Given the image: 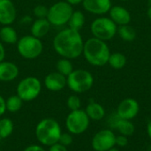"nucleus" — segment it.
I'll return each instance as SVG.
<instances>
[{
  "label": "nucleus",
  "mask_w": 151,
  "mask_h": 151,
  "mask_svg": "<svg viewBox=\"0 0 151 151\" xmlns=\"http://www.w3.org/2000/svg\"><path fill=\"white\" fill-rule=\"evenodd\" d=\"M139 110L140 106L138 101L133 98H127L119 104L117 109V115L122 119L132 120L138 115Z\"/></svg>",
  "instance_id": "obj_11"
},
{
  "label": "nucleus",
  "mask_w": 151,
  "mask_h": 151,
  "mask_svg": "<svg viewBox=\"0 0 151 151\" xmlns=\"http://www.w3.org/2000/svg\"><path fill=\"white\" fill-rule=\"evenodd\" d=\"M122 1H128V0H122Z\"/></svg>",
  "instance_id": "obj_40"
},
{
  "label": "nucleus",
  "mask_w": 151,
  "mask_h": 151,
  "mask_svg": "<svg viewBox=\"0 0 151 151\" xmlns=\"http://www.w3.org/2000/svg\"><path fill=\"white\" fill-rule=\"evenodd\" d=\"M19 53L27 60H34L39 57L43 50V45L40 38L34 36H24L17 43Z\"/></svg>",
  "instance_id": "obj_6"
},
{
  "label": "nucleus",
  "mask_w": 151,
  "mask_h": 151,
  "mask_svg": "<svg viewBox=\"0 0 151 151\" xmlns=\"http://www.w3.org/2000/svg\"><path fill=\"white\" fill-rule=\"evenodd\" d=\"M24 151H45V150L38 145H30L28 147H27Z\"/></svg>",
  "instance_id": "obj_33"
},
{
  "label": "nucleus",
  "mask_w": 151,
  "mask_h": 151,
  "mask_svg": "<svg viewBox=\"0 0 151 151\" xmlns=\"http://www.w3.org/2000/svg\"><path fill=\"white\" fill-rule=\"evenodd\" d=\"M42 91L41 81L35 77L23 78L17 86V95L23 101H31L36 99Z\"/></svg>",
  "instance_id": "obj_8"
},
{
  "label": "nucleus",
  "mask_w": 151,
  "mask_h": 151,
  "mask_svg": "<svg viewBox=\"0 0 151 151\" xmlns=\"http://www.w3.org/2000/svg\"><path fill=\"white\" fill-rule=\"evenodd\" d=\"M48 12H49V8L46 7L45 5L42 4H38L36 5L34 10V15L37 18V19H42V18H47L48 15Z\"/></svg>",
  "instance_id": "obj_28"
},
{
  "label": "nucleus",
  "mask_w": 151,
  "mask_h": 151,
  "mask_svg": "<svg viewBox=\"0 0 151 151\" xmlns=\"http://www.w3.org/2000/svg\"><path fill=\"white\" fill-rule=\"evenodd\" d=\"M66 2H68L72 5H76V4H79L82 3L83 0H66Z\"/></svg>",
  "instance_id": "obj_36"
},
{
  "label": "nucleus",
  "mask_w": 151,
  "mask_h": 151,
  "mask_svg": "<svg viewBox=\"0 0 151 151\" xmlns=\"http://www.w3.org/2000/svg\"><path fill=\"white\" fill-rule=\"evenodd\" d=\"M66 85L76 93H82L90 90L94 85V77L85 69H75L66 77Z\"/></svg>",
  "instance_id": "obj_4"
},
{
  "label": "nucleus",
  "mask_w": 151,
  "mask_h": 151,
  "mask_svg": "<svg viewBox=\"0 0 151 151\" xmlns=\"http://www.w3.org/2000/svg\"><path fill=\"white\" fill-rule=\"evenodd\" d=\"M73 12L72 4L66 1H60L49 8L47 20L54 26H63L68 23Z\"/></svg>",
  "instance_id": "obj_7"
},
{
  "label": "nucleus",
  "mask_w": 151,
  "mask_h": 151,
  "mask_svg": "<svg viewBox=\"0 0 151 151\" xmlns=\"http://www.w3.org/2000/svg\"><path fill=\"white\" fill-rule=\"evenodd\" d=\"M82 53L87 61L95 67L106 65L111 55L110 48L106 42L94 36L84 43Z\"/></svg>",
  "instance_id": "obj_2"
},
{
  "label": "nucleus",
  "mask_w": 151,
  "mask_h": 151,
  "mask_svg": "<svg viewBox=\"0 0 151 151\" xmlns=\"http://www.w3.org/2000/svg\"><path fill=\"white\" fill-rule=\"evenodd\" d=\"M147 132H148V135L151 139V119L149 121L148 125H147Z\"/></svg>",
  "instance_id": "obj_37"
},
{
  "label": "nucleus",
  "mask_w": 151,
  "mask_h": 151,
  "mask_svg": "<svg viewBox=\"0 0 151 151\" xmlns=\"http://www.w3.org/2000/svg\"><path fill=\"white\" fill-rule=\"evenodd\" d=\"M84 42L80 31L65 28L58 32L53 39V48L61 57L76 59L82 54Z\"/></svg>",
  "instance_id": "obj_1"
},
{
  "label": "nucleus",
  "mask_w": 151,
  "mask_h": 151,
  "mask_svg": "<svg viewBox=\"0 0 151 151\" xmlns=\"http://www.w3.org/2000/svg\"><path fill=\"white\" fill-rule=\"evenodd\" d=\"M50 28V23L49 22L47 18L37 19L33 22L31 26V34L32 36L41 39L42 37H43L48 34Z\"/></svg>",
  "instance_id": "obj_17"
},
{
  "label": "nucleus",
  "mask_w": 151,
  "mask_h": 151,
  "mask_svg": "<svg viewBox=\"0 0 151 151\" xmlns=\"http://www.w3.org/2000/svg\"><path fill=\"white\" fill-rule=\"evenodd\" d=\"M67 107L68 109L72 111V110H76V109H80L81 106V102L80 98L77 95H71L68 97L67 99Z\"/></svg>",
  "instance_id": "obj_27"
},
{
  "label": "nucleus",
  "mask_w": 151,
  "mask_h": 151,
  "mask_svg": "<svg viewBox=\"0 0 151 151\" xmlns=\"http://www.w3.org/2000/svg\"><path fill=\"white\" fill-rule=\"evenodd\" d=\"M22 102H23V101L18 95H12L5 101L6 110H8L9 112H12V113L17 112L21 109Z\"/></svg>",
  "instance_id": "obj_26"
},
{
  "label": "nucleus",
  "mask_w": 151,
  "mask_h": 151,
  "mask_svg": "<svg viewBox=\"0 0 151 151\" xmlns=\"http://www.w3.org/2000/svg\"><path fill=\"white\" fill-rule=\"evenodd\" d=\"M62 132L59 124L53 118H44L35 127V136L40 143L51 146L58 143Z\"/></svg>",
  "instance_id": "obj_3"
},
{
  "label": "nucleus",
  "mask_w": 151,
  "mask_h": 151,
  "mask_svg": "<svg viewBox=\"0 0 151 151\" xmlns=\"http://www.w3.org/2000/svg\"><path fill=\"white\" fill-rule=\"evenodd\" d=\"M85 111H86L88 117H89V119L96 120V121L103 119L105 116L104 108L101 104H99L94 101H90V102L88 104Z\"/></svg>",
  "instance_id": "obj_19"
},
{
  "label": "nucleus",
  "mask_w": 151,
  "mask_h": 151,
  "mask_svg": "<svg viewBox=\"0 0 151 151\" xmlns=\"http://www.w3.org/2000/svg\"><path fill=\"white\" fill-rule=\"evenodd\" d=\"M20 24L22 25H28L32 22V18L28 15H26V16H23L20 20Z\"/></svg>",
  "instance_id": "obj_34"
},
{
  "label": "nucleus",
  "mask_w": 151,
  "mask_h": 151,
  "mask_svg": "<svg viewBox=\"0 0 151 151\" xmlns=\"http://www.w3.org/2000/svg\"><path fill=\"white\" fill-rule=\"evenodd\" d=\"M0 140H1V137H0Z\"/></svg>",
  "instance_id": "obj_41"
},
{
  "label": "nucleus",
  "mask_w": 151,
  "mask_h": 151,
  "mask_svg": "<svg viewBox=\"0 0 151 151\" xmlns=\"http://www.w3.org/2000/svg\"><path fill=\"white\" fill-rule=\"evenodd\" d=\"M16 19V8L12 0H0V24L11 25Z\"/></svg>",
  "instance_id": "obj_12"
},
{
  "label": "nucleus",
  "mask_w": 151,
  "mask_h": 151,
  "mask_svg": "<svg viewBox=\"0 0 151 151\" xmlns=\"http://www.w3.org/2000/svg\"><path fill=\"white\" fill-rule=\"evenodd\" d=\"M148 17L151 21V6H150V8L148 9Z\"/></svg>",
  "instance_id": "obj_38"
},
{
  "label": "nucleus",
  "mask_w": 151,
  "mask_h": 151,
  "mask_svg": "<svg viewBox=\"0 0 151 151\" xmlns=\"http://www.w3.org/2000/svg\"><path fill=\"white\" fill-rule=\"evenodd\" d=\"M49 151H68V150H67V149H66V147H65V146H64V145L60 144L59 142H58V143H55V144H53V145L50 146V150H49Z\"/></svg>",
  "instance_id": "obj_31"
},
{
  "label": "nucleus",
  "mask_w": 151,
  "mask_h": 151,
  "mask_svg": "<svg viewBox=\"0 0 151 151\" xmlns=\"http://www.w3.org/2000/svg\"><path fill=\"white\" fill-rule=\"evenodd\" d=\"M58 142H59L60 144L65 146V147H66V146H69V145H71L72 142H73V137H72V135L69 134V133H61Z\"/></svg>",
  "instance_id": "obj_29"
},
{
  "label": "nucleus",
  "mask_w": 151,
  "mask_h": 151,
  "mask_svg": "<svg viewBox=\"0 0 151 151\" xmlns=\"http://www.w3.org/2000/svg\"><path fill=\"white\" fill-rule=\"evenodd\" d=\"M45 87L52 92L63 90L66 85V77L59 72H52L48 74L44 78Z\"/></svg>",
  "instance_id": "obj_14"
},
{
  "label": "nucleus",
  "mask_w": 151,
  "mask_h": 151,
  "mask_svg": "<svg viewBox=\"0 0 151 151\" xmlns=\"http://www.w3.org/2000/svg\"><path fill=\"white\" fill-rule=\"evenodd\" d=\"M92 148L96 151H108L116 145V135L109 129L101 130L92 139Z\"/></svg>",
  "instance_id": "obj_10"
},
{
  "label": "nucleus",
  "mask_w": 151,
  "mask_h": 151,
  "mask_svg": "<svg viewBox=\"0 0 151 151\" xmlns=\"http://www.w3.org/2000/svg\"><path fill=\"white\" fill-rule=\"evenodd\" d=\"M108 63L114 69H121L127 64V57L121 53H111Z\"/></svg>",
  "instance_id": "obj_23"
},
{
  "label": "nucleus",
  "mask_w": 151,
  "mask_h": 151,
  "mask_svg": "<svg viewBox=\"0 0 151 151\" xmlns=\"http://www.w3.org/2000/svg\"><path fill=\"white\" fill-rule=\"evenodd\" d=\"M90 29L94 37L106 42L116 36L118 26L110 17H99L93 20Z\"/></svg>",
  "instance_id": "obj_5"
},
{
  "label": "nucleus",
  "mask_w": 151,
  "mask_h": 151,
  "mask_svg": "<svg viewBox=\"0 0 151 151\" xmlns=\"http://www.w3.org/2000/svg\"><path fill=\"white\" fill-rule=\"evenodd\" d=\"M110 18L117 26L127 25L131 22L132 16L130 12L121 5L111 6L109 11Z\"/></svg>",
  "instance_id": "obj_15"
},
{
  "label": "nucleus",
  "mask_w": 151,
  "mask_h": 151,
  "mask_svg": "<svg viewBox=\"0 0 151 151\" xmlns=\"http://www.w3.org/2000/svg\"><path fill=\"white\" fill-rule=\"evenodd\" d=\"M56 68H57L58 72L64 75L65 77H67L68 75H70L71 72L73 70V67L71 61L66 58H62L58 60L56 63Z\"/></svg>",
  "instance_id": "obj_24"
},
{
  "label": "nucleus",
  "mask_w": 151,
  "mask_h": 151,
  "mask_svg": "<svg viewBox=\"0 0 151 151\" xmlns=\"http://www.w3.org/2000/svg\"><path fill=\"white\" fill-rule=\"evenodd\" d=\"M111 126L117 129L120 134L125 136H131L134 133V124L127 119H122L118 117L114 118V121L111 124Z\"/></svg>",
  "instance_id": "obj_18"
},
{
  "label": "nucleus",
  "mask_w": 151,
  "mask_h": 151,
  "mask_svg": "<svg viewBox=\"0 0 151 151\" xmlns=\"http://www.w3.org/2000/svg\"><path fill=\"white\" fill-rule=\"evenodd\" d=\"M127 144H128L127 136H125L122 134L116 136V145H118L119 147H126Z\"/></svg>",
  "instance_id": "obj_30"
},
{
  "label": "nucleus",
  "mask_w": 151,
  "mask_h": 151,
  "mask_svg": "<svg viewBox=\"0 0 151 151\" xmlns=\"http://www.w3.org/2000/svg\"><path fill=\"white\" fill-rule=\"evenodd\" d=\"M6 111V104H5V100L0 95V117L4 114Z\"/></svg>",
  "instance_id": "obj_32"
},
{
  "label": "nucleus",
  "mask_w": 151,
  "mask_h": 151,
  "mask_svg": "<svg viewBox=\"0 0 151 151\" xmlns=\"http://www.w3.org/2000/svg\"><path fill=\"white\" fill-rule=\"evenodd\" d=\"M0 39L5 44H12L18 42V35L13 28L10 25H5L0 29Z\"/></svg>",
  "instance_id": "obj_20"
},
{
  "label": "nucleus",
  "mask_w": 151,
  "mask_h": 151,
  "mask_svg": "<svg viewBox=\"0 0 151 151\" xmlns=\"http://www.w3.org/2000/svg\"><path fill=\"white\" fill-rule=\"evenodd\" d=\"M84 9L93 14H105L111 8V0H83Z\"/></svg>",
  "instance_id": "obj_13"
},
{
  "label": "nucleus",
  "mask_w": 151,
  "mask_h": 151,
  "mask_svg": "<svg viewBox=\"0 0 151 151\" xmlns=\"http://www.w3.org/2000/svg\"><path fill=\"white\" fill-rule=\"evenodd\" d=\"M14 129L13 123L9 118L0 119V137L1 139H5L9 137Z\"/></svg>",
  "instance_id": "obj_25"
},
{
  "label": "nucleus",
  "mask_w": 151,
  "mask_h": 151,
  "mask_svg": "<svg viewBox=\"0 0 151 151\" xmlns=\"http://www.w3.org/2000/svg\"><path fill=\"white\" fill-rule=\"evenodd\" d=\"M19 75V69L16 64L11 61L0 62V81L11 82Z\"/></svg>",
  "instance_id": "obj_16"
},
{
  "label": "nucleus",
  "mask_w": 151,
  "mask_h": 151,
  "mask_svg": "<svg viewBox=\"0 0 151 151\" xmlns=\"http://www.w3.org/2000/svg\"><path fill=\"white\" fill-rule=\"evenodd\" d=\"M4 57H5V50L2 42H0V62L4 61Z\"/></svg>",
  "instance_id": "obj_35"
},
{
  "label": "nucleus",
  "mask_w": 151,
  "mask_h": 151,
  "mask_svg": "<svg viewBox=\"0 0 151 151\" xmlns=\"http://www.w3.org/2000/svg\"><path fill=\"white\" fill-rule=\"evenodd\" d=\"M85 24V16L81 11H73L68 21L70 28L80 31Z\"/></svg>",
  "instance_id": "obj_21"
},
{
  "label": "nucleus",
  "mask_w": 151,
  "mask_h": 151,
  "mask_svg": "<svg viewBox=\"0 0 151 151\" xmlns=\"http://www.w3.org/2000/svg\"><path fill=\"white\" fill-rule=\"evenodd\" d=\"M108 151H119V150L118 149H116V148H114V147H113L112 149H111V150H108Z\"/></svg>",
  "instance_id": "obj_39"
},
{
  "label": "nucleus",
  "mask_w": 151,
  "mask_h": 151,
  "mask_svg": "<svg viewBox=\"0 0 151 151\" xmlns=\"http://www.w3.org/2000/svg\"><path fill=\"white\" fill-rule=\"evenodd\" d=\"M65 125L72 134H81L88 128L89 117L85 110L81 109L72 110L66 117Z\"/></svg>",
  "instance_id": "obj_9"
},
{
  "label": "nucleus",
  "mask_w": 151,
  "mask_h": 151,
  "mask_svg": "<svg viewBox=\"0 0 151 151\" xmlns=\"http://www.w3.org/2000/svg\"><path fill=\"white\" fill-rule=\"evenodd\" d=\"M117 33L119 34V37L127 42H132L136 38V31L135 29L130 26L129 24L127 25H121L118 28Z\"/></svg>",
  "instance_id": "obj_22"
}]
</instances>
